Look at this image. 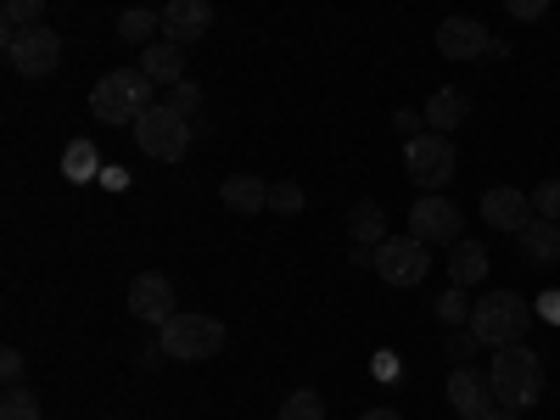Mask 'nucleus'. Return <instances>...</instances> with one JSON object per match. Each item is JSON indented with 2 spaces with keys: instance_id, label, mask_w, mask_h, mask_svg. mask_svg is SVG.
<instances>
[{
  "instance_id": "nucleus-1",
  "label": "nucleus",
  "mask_w": 560,
  "mask_h": 420,
  "mask_svg": "<svg viewBox=\"0 0 560 420\" xmlns=\"http://www.w3.org/2000/svg\"><path fill=\"white\" fill-rule=\"evenodd\" d=\"M147 107H158V79H147L140 68H118L90 90V113H96V124H113V129L135 124Z\"/></svg>"
},
{
  "instance_id": "nucleus-2",
  "label": "nucleus",
  "mask_w": 560,
  "mask_h": 420,
  "mask_svg": "<svg viewBox=\"0 0 560 420\" xmlns=\"http://www.w3.org/2000/svg\"><path fill=\"white\" fill-rule=\"evenodd\" d=\"M488 382H493L499 409H516V415H522V409H533V404L544 398V364H538V353H533V348L510 342V348H499V353H493Z\"/></svg>"
},
{
  "instance_id": "nucleus-3",
  "label": "nucleus",
  "mask_w": 560,
  "mask_h": 420,
  "mask_svg": "<svg viewBox=\"0 0 560 420\" xmlns=\"http://www.w3.org/2000/svg\"><path fill=\"white\" fill-rule=\"evenodd\" d=\"M527 298L522 292H482L477 298V308H471V331L482 337V348H510V342H522V331H527Z\"/></svg>"
},
{
  "instance_id": "nucleus-4",
  "label": "nucleus",
  "mask_w": 560,
  "mask_h": 420,
  "mask_svg": "<svg viewBox=\"0 0 560 420\" xmlns=\"http://www.w3.org/2000/svg\"><path fill=\"white\" fill-rule=\"evenodd\" d=\"M129 129H135V147L147 152V158H158V163H179L185 147H191V118H179L168 102L147 107Z\"/></svg>"
},
{
  "instance_id": "nucleus-5",
  "label": "nucleus",
  "mask_w": 560,
  "mask_h": 420,
  "mask_svg": "<svg viewBox=\"0 0 560 420\" xmlns=\"http://www.w3.org/2000/svg\"><path fill=\"white\" fill-rule=\"evenodd\" d=\"M404 168H409V179L420 185V191H443V185L459 174L454 140H448V135H438V129L404 140Z\"/></svg>"
},
{
  "instance_id": "nucleus-6",
  "label": "nucleus",
  "mask_w": 560,
  "mask_h": 420,
  "mask_svg": "<svg viewBox=\"0 0 560 420\" xmlns=\"http://www.w3.org/2000/svg\"><path fill=\"white\" fill-rule=\"evenodd\" d=\"M7 62L23 73V79H51L62 68V34L57 28H7Z\"/></svg>"
},
{
  "instance_id": "nucleus-7",
  "label": "nucleus",
  "mask_w": 560,
  "mask_h": 420,
  "mask_svg": "<svg viewBox=\"0 0 560 420\" xmlns=\"http://www.w3.org/2000/svg\"><path fill=\"white\" fill-rule=\"evenodd\" d=\"M219 348H224V325L213 314H174L163 325V353L168 359L197 364V359H213Z\"/></svg>"
},
{
  "instance_id": "nucleus-8",
  "label": "nucleus",
  "mask_w": 560,
  "mask_h": 420,
  "mask_svg": "<svg viewBox=\"0 0 560 420\" xmlns=\"http://www.w3.org/2000/svg\"><path fill=\"white\" fill-rule=\"evenodd\" d=\"M432 269V247L420 236H387L376 247V275L387 280V287H420Z\"/></svg>"
},
{
  "instance_id": "nucleus-9",
  "label": "nucleus",
  "mask_w": 560,
  "mask_h": 420,
  "mask_svg": "<svg viewBox=\"0 0 560 420\" xmlns=\"http://www.w3.org/2000/svg\"><path fill=\"white\" fill-rule=\"evenodd\" d=\"M459 230H465V213H459L443 191H427V197L409 208V236H420L427 247H454V242H465Z\"/></svg>"
},
{
  "instance_id": "nucleus-10",
  "label": "nucleus",
  "mask_w": 560,
  "mask_h": 420,
  "mask_svg": "<svg viewBox=\"0 0 560 420\" xmlns=\"http://www.w3.org/2000/svg\"><path fill=\"white\" fill-rule=\"evenodd\" d=\"M129 314L140 325H168L179 308H174V287H168V275L147 269V275H135L129 280Z\"/></svg>"
},
{
  "instance_id": "nucleus-11",
  "label": "nucleus",
  "mask_w": 560,
  "mask_h": 420,
  "mask_svg": "<svg viewBox=\"0 0 560 420\" xmlns=\"http://www.w3.org/2000/svg\"><path fill=\"white\" fill-rule=\"evenodd\" d=\"M488 51H493V39L477 18H443L438 23V57L443 62H477Z\"/></svg>"
},
{
  "instance_id": "nucleus-12",
  "label": "nucleus",
  "mask_w": 560,
  "mask_h": 420,
  "mask_svg": "<svg viewBox=\"0 0 560 420\" xmlns=\"http://www.w3.org/2000/svg\"><path fill=\"white\" fill-rule=\"evenodd\" d=\"M533 197L516 191V185H493V191H482V219L488 230H510V236H522V230L533 224Z\"/></svg>"
},
{
  "instance_id": "nucleus-13",
  "label": "nucleus",
  "mask_w": 560,
  "mask_h": 420,
  "mask_svg": "<svg viewBox=\"0 0 560 420\" xmlns=\"http://www.w3.org/2000/svg\"><path fill=\"white\" fill-rule=\"evenodd\" d=\"M448 404H454V415H465V420H482V415L499 409L493 382H482L471 364H454V376H448Z\"/></svg>"
},
{
  "instance_id": "nucleus-14",
  "label": "nucleus",
  "mask_w": 560,
  "mask_h": 420,
  "mask_svg": "<svg viewBox=\"0 0 560 420\" xmlns=\"http://www.w3.org/2000/svg\"><path fill=\"white\" fill-rule=\"evenodd\" d=\"M213 28V0H168L163 7V39L191 45Z\"/></svg>"
},
{
  "instance_id": "nucleus-15",
  "label": "nucleus",
  "mask_w": 560,
  "mask_h": 420,
  "mask_svg": "<svg viewBox=\"0 0 560 420\" xmlns=\"http://www.w3.org/2000/svg\"><path fill=\"white\" fill-rule=\"evenodd\" d=\"M219 202H224L230 213H269V185H264L258 174H230V179L219 185Z\"/></svg>"
},
{
  "instance_id": "nucleus-16",
  "label": "nucleus",
  "mask_w": 560,
  "mask_h": 420,
  "mask_svg": "<svg viewBox=\"0 0 560 420\" xmlns=\"http://www.w3.org/2000/svg\"><path fill=\"white\" fill-rule=\"evenodd\" d=\"M140 73L158 79V84H179V79H185V45H174V39H152L147 51H140Z\"/></svg>"
},
{
  "instance_id": "nucleus-17",
  "label": "nucleus",
  "mask_w": 560,
  "mask_h": 420,
  "mask_svg": "<svg viewBox=\"0 0 560 420\" xmlns=\"http://www.w3.org/2000/svg\"><path fill=\"white\" fill-rule=\"evenodd\" d=\"M482 275H488V247L482 242H454L448 247V287H482Z\"/></svg>"
},
{
  "instance_id": "nucleus-18",
  "label": "nucleus",
  "mask_w": 560,
  "mask_h": 420,
  "mask_svg": "<svg viewBox=\"0 0 560 420\" xmlns=\"http://www.w3.org/2000/svg\"><path fill=\"white\" fill-rule=\"evenodd\" d=\"M516 242H522V258H533V264H560V219H533Z\"/></svg>"
},
{
  "instance_id": "nucleus-19",
  "label": "nucleus",
  "mask_w": 560,
  "mask_h": 420,
  "mask_svg": "<svg viewBox=\"0 0 560 420\" xmlns=\"http://www.w3.org/2000/svg\"><path fill=\"white\" fill-rule=\"evenodd\" d=\"M348 236H353L359 247H382V242L393 236L382 202H353V208H348Z\"/></svg>"
},
{
  "instance_id": "nucleus-20",
  "label": "nucleus",
  "mask_w": 560,
  "mask_h": 420,
  "mask_svg": "<svg viewBox=\"0 0 560 420\" xmlns=\"http://www.w3.org/2000/svg\"><path fill=\"white\" fill-rule=\"evenodd\" d=\"M465 113H471V96H465V90H438V96L427 102V124L438 129V135H448V129H459L465 124Z\"/></svg>"
},
{
  "instance_id": "nucleus-21",
  "label": "nucleus",
  "mask_w": 560,
  "mask_h": 420,
  "mask_svg": "<svg viewBox=\"0 0 560 420\" xmlns=\"http://www.w3.org/2000/svg\"><path fill=\"white\" fill-rule=\"evenodd\" d=\"M152 34H163V12H147V7L118 12V39H124V45H140V51H147Z\"/></svg>"
},
{
  "instance_id": "nucleus-22",
  "label": "nucleus",
  "mask_w": 560,
  "mask_h": 420,
  "mask_svg": "<svg viewBox=\"0 0 560 420\" xmlns=\"http://www.w3.org/2000/svg\"><path fill=\"white\" fill-rule=\"evenodd\" d=\"M62 174H68L73 185L96 179V174H102V158H96V147H90V140H73V147L62 152Z\"/></svg>"
},
{
  "instance_id": "nucleus-23",
  "label": "nucleus",
  "mask_w": 560,
  "mask_h": 420,
  "mask_svg": "<svg viewBox=\"0 0 560 420\" xmlns=\"http://www.w3.org/2000/svg\"><path fill=\"white\" fill-rule=\"evenodd\" d=\"M0 420H39L34 387H7V393H0Z\"/></svg>"
},
{
  "instance_id": "nucleus-24",
  "label": "nucleus",
  "mask_w": 560,
  "mask_h": 420,
  "mask_svg": "<svg viewBox=\"0 0 560 420\" xmlns=\"http://www.w3.org/2000/svg\"><path fill=\"white\" fill-rule=\"evenodd\" d=\"M280 420H325V398L314 387H298L287 404H280Z\"/></svg>"
},
{
  "instance_id": "nucleus-25",
  "label": "nucleus",
  "mask_w": 560,
  "mask_h": 420,
  "mask_svg": "<svg viewBox=\"0 0 560 420\" xmlns=\"http://www.w3.org/2000/svg\"><path fill=\"white\" fill-rule=\"evenodd\" d=\"M471 308H477V303L465 298V287H448V292L438 298V319H443V325H471Z\"/></svg>"
},
{
  "instance_id": "nucleus-26",
  "label": "nucleus",
  "mask_w": 560,
  "mask_h": 420,
  "mask_svg": "<svg viewBox=\"0 0 560 420\" xmlns=\"http://www.w3.org/2000/svg\"><path fill=\"white\" fill-rule=\"evenodd\" d=\"M163 102H168L179 118H197V113H202V90H197L191 79H179V84H168V96H163Z\"/></svg>"
},
{
  "instance_id": "nucleus-27",
  "label": "nucleus",
  "mask_w": 560,
  "mask_h": 420,
  "mask_svg": "<svg viewBox=\"0 0 560 420\" xmlns=\"http://www.w3.org/2000/svg\"><path fill=\"white\" fill-rule=\"evenodd\" d=\"M303 185L298 179H280V185H269V213H303Z\"/></svg>"
},
{
  "instance_id": "nucleus-28",
  "label": "nucleus",
  "mask_w": 560,
  "mask_h": 420,
  "mask_svg": "<svg viewBox=\"0 0 560 420\" xmlns=\"http://www.w3.org/2000/svg\"><path fill=\"white\" fill-rule=\"evenodd\" d=\"M45 18V0H7V28H34Z\"/></svg>"
},
{
  "instance_id": "nucleus-29",
  "label": "nucleus",
  "mask_w": 560,
  "mask_h": 420,
  "mask_svg": "<svg viewBox=\"0 0 560 420\" xmlns=\"http://www.w3.org/2000/svg\"><path fill=\"white\" fill-rule=\"evenodd\" d=\"M533 213L538 219H560V179H544L533 191Z\"/></svg>"
},
{
  "instance_id": "nucleus-30",
  "label": "nucleus",
  "mask_w": 560,
  "mask_h": 420,
  "mask_svg": "<svg viewBox=\"0 0 560 420\" xmlns=\"http://www.w3.org/2000/svg\"><path fill=\"white\" fill-rule=\"evenodd\" d=\"M477 348H482V337L471 331V325H465V331H454V337H448V348H443V353H448L454 364H471V353H477Z\"/></svg>"
},
{
  "instance_id": "nucleus-31",
  "label": "nucleus",
  "mask_w": 560,
  "mask_h": 420,
  "mask_svg": "<svg viewBox=\"0 0 560 420\" xmlns=\"http://www.w3.org/2000/svg\"><path fill=\"white\" fill-rule=\"evenodd\" d=\"M504 12L516 18V23H538L549 12V0H504Z\"/></svg>"
},
{
  "instance_id": "nucleus-32",
  "label": "nucleus",
  "mask_w": 560,
  "mask_h": 420,
  "mask_svg": "<svg viewBox=\"0 0 560 420\" xmlns=\"http://www.w3.org/2000/svg\"><path fill=\"white\" fill-rule=\"evenodd\" d=\"M0 376H7V387H23V353L7 348V359H0Z\"/></svg>"
},
{
  "instance_id": "nucleus-33",
  "label": "nucleus",
  "mask_w": 560,
  "mask_h": 420,
  "mask_svg": "<svg viewBox=\"0 0 560 420\" xmlns=\"http://www.w3.org/2000/svg\"><path fill=\"white\" fill-rule=\"evenodd\" d=\"M420 124H427V113H393V129H398L404 140H415V135H420Z\"/></svg>"
},
{
  "instance_id": "nucleus-34",
  "label": "nucleus",
  "mask_w": 560,
  "mask_h": 420,
  "mask_svg": "<svg viewBox=\"0 0 560 420\" xmlns=\"http://www.w3.org/2000/svg\"><path fill=\"white\" fill-rule=\"evenodd\" d=\"M538 314L560 325V292H544V298H538Z\"/></svg>"
},
{
  "instance_id": "nucleus-35",
  "label": "nucleus",
  "mask_w": 560,
  "mask_h": 420,
  "mask_svg": "<svg viewBox=\"0 0 560 420\" xmlns=\"http://www.w3.org/2000/svg\"><path fill=\"white\" fill-rule=\"evenodd\" d=\"M102 185H107V191H124L129 174H124V168H102Z\"/></svg>"
},
{
  "instance_id": "nucleus-36",
  "label": "nucleus",
  "mask_w": 560,
  "mask_h": 420,
  "mask_svg": "<svg viewBox=\"0 0 560 420\" xmlns=\"http://www.w3.org/2000/svg\"><path fill=\"white\" fill-rule=\"evenodd\" d=\"M359 420H404V415H398V409H387V404H382V409H364V415H359Z\"/></svg>"
},
{
  "instance_id": "nucleus-37",
  "label": "nucleus",
  "mask_w": 560,
  "mask_h": 420,
  "mask_svg": "<svg viewBox=\"0 0 560 420\" xmlns=\"http://www.w3.org/2000/svg\"><path fill=\"white\" fill-rule=\"evenodd\" d=\"M482 420H516V409H493V415H482Z\"/></svg>"
}]
</instances>
